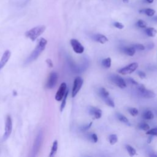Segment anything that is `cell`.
Here are the masks:
<instances>
[{
  "label": "cell",
  "mask_w": 157,
  "mask_h": 157,
  "mask_svg": "<svg viewBox=\"0 0 157 157\" xmlns=\"http://www.w3.org/2000/svg\"><path fill=\"white\" fill-rule=\"evenodd\" d=\"M47 44V41L45 39L44 37H42L39 39L38 41V44L36 46L33 52L30 54V55L26 58L25 64H28L31 63V62H33L35 61L41 54V53L44 50L46 45Z\"/></svg>",
  "instance_id": "cell-1"
},
{
  "label": "cell",
  "mask_w": 157,
  "mask_h": 157,
  "mask_svg": "<svg viewBox=\"0 0 157 157\" xmlns=\"http://www.w3.org/2000/svg\"><path fill=\"white\" fill-rule=\"evenodd\" d=\"M45 26L40 25L31 28L25 33V36L30 39L31 40L34 41L39 36H40L45 30Z\"/></svg>",
  "instance_id": "cell-2"
},
{
  "label": "cell",
  "mask_w": 157,
  "mask_h": 157,
  "mask_svg": "<svg viewBox=\"0 0 157 157\" xmlns=\"http://www.w3.org/2000/svg\"><path fill=\"white\" fill-rule=\"evenodd\" d=\"M43 139H44V133L42 130H40L38 132L34 141V144L31 150V155L32 156H36L37 155L39 150L40 149V147L43 142Z\"/></svg>",
  "instance_id": "cell-3"
},
{
  "label": "cell",
  "mask_w": 157,
  "mask_h": 157,
  "mask_svg": "<svg viewBox=\"0 0 157 157\" xmlns=\"http://www.w3.org/2000/svg\"><path fill=\"white\" fill-rule=\"evenodd\" d=\"M12 130V121L10 115H7L5 121V131L2 137V141H5L10 136Z\"/></svg>",
  "instance_id": "cell-4"
},
{
  "label": "cell",
  "mask_w": 157,
  "mask_h": 157,
  "mask_svg": "<svg viewBox=\"0 0 157 157\" xmlns=\"http://www.w3.org/2000/svg\"><path fill=\"white\" fill-rule=\"evenodd\" d=\"M58 75L56 72L53 71L50 72L48 77V79L45 85V87L48 89L53 88L56 85V83L58 82Z\"/></svg>",
  "instance_id": "cell-5"
},
{
  "label": "cell",
  "mask_w": 157,
  "mask_h": 157,
  "mask_svg": "<svg viewBox=\"0 0 157 157\" xmlns=\"http://www.w3.org/2000/svg\"><path fill=\"white\" fill-rule=\"evenodd\" d=\"M138 63L136 62L132 63L129 65L118 70V72L122 75H127L134 72L138 67Z\"/></svg>",
  "instance_id": "cell-6"
},
{
  "label": "cell",
  "mask_w": 157,
  "mask_h": 157,
  "mask_svg": "<svg viewBox=\"0 0 157 157\" xmlns=\"http://www.w3.org/2000/svg\"><path fill=\"white\" fill-rule=\"evenodd\" d=\"M83 83V80L80 77H76L74 81L72 90V97L74 98L76 96L78 92L81 89Z\"/></svg>",
  "instance_id": "cell-7"
},
{
  "label": "cell",
  "mask_w": 157,
  "mask_h": 157,
  "mask_svg": "<svg viewBox=\"0 0 157 157\" xmlns=\"http://www.w3.org/2000/svg\"><path fill=\"white\" fill-rule=\"evenodd\" d=\"M67 89V84L65 82H63L60 85L57 92L56 93V94L55 96V99L58 101H61L66 93Z\"/></svg>",
  "instance_id": "cell-8"
},
{
  "label": "cell",
  "mask_w": 157,
  "mask_h": 157,
  "mask_svg": "<svg viewBox=\"0 0 157 157\" xmlns=\"http://www.w3.org/2000/svg\"><path fill=\"white\" fill-rule=\"evenodd\" d=\"M71 45L72 47L73 50L78 54H81L84 52V47L81 44V43L77 40V39H72L70 41Z\"/></svg>",
  "instance_id": "cell-9"
},
{
  "label": "cell",
  "mask_w": 157,
  "mask_h": 157,
  "mask_svg": "<svg viewBox=\"0 0 157 157\" xmlns=\"http://www.w3.org/2000/svg\"><path fill=\"white\" fill-rule=\"evenodd\" d=\"M111 80L115 85L120 87V88H124L126 87V82L122 77H121L119 75H113L111 77Z\"/></svg>",
  "instance_id": "cell-10"
},
{
  "label": "cell",
  "mask_w": 157,
  "mask_h": 157,
  "mask_svg": "<svg viewBox=\"0 0 157 157\" xmlns=\"http://www.w3.org/2000/svg\"><path fill=\"white\" fill-rule=\"evenodd\" d=\"M10 55H11V53L9 50H6L2 54L1 58L0 59V71L4 67V66L6 64V63L9 61L10 57Z\"/></svg>",
  "instance_id": "cell-11"
},
{
  "label": "cell",
  "mask_w": 157,
  "mask_h": 157,
  "mask_svg": "<svg viewBox=\"0 0 157 157\" xmlns=\"http://www.w3.org/2000/svg\"><path fill=\"white\" fill-rule=\"evenodd\" d=\"M88 112L95 119H99L102 116V110L96 107H90L88 108Z\"/></svg>",
  "instance_id": "cell-12"
},
{
  "label": "cell",
  "mask_w": 157,
  "mask_h": 157,
  "mask_svg": "<svg viewBox=\"0 0 157 157\" xmlns=\"http://www.w3.org/2000/svg\"><path fill=\"white\" fill-rule=\"evenodd\" d=\"M93 39L94 40H96V42L101 43L102 44H105V42H107L108 41V39L106 36L101 34H94L93 37Z\"/></svg>",
  "instance_id": "cell-13"
},
{
  "label": "cell",
  "mask_w": 157,
  "mask_h": 157,
  "mask_svg": "<svg viewBox=\"0 0 157 157\" xmlns=\"http://www.w3.org/2000/svg\"><path fill=\"white\" fill-rule=\"evenodd\" d=\"M58 141L56 140H54L52 147V148H51L50 153L49 154V157H53L56 155L57 150H58Z\"/></svg>",
  "instance_id": "cell-14"
},
{
  "label": "cell",
  "mask_w": 157,
  "mask_h": 157,
  "mask_svg": "<svg viewBox=\"0 0 157 157\" xmlns=\"http://www.w3.org/2000/svg\"><path fill=\"white\" fill-rule=\"evenodd\" d=\"M136 48L134 46L131 47H125L124 48V52L128 56H132L135 53H136Z\"/></svg>",
  "instance_id": "cell-15"
},
{
  "label": "cell",
  "mask_w": 157,
  "mask_h": 157,
  "mask_svg": "<svg viewBox=\"0 0 157 157\" xmlns=\"http://www.w3.org/2000/svg\"><path fill=\"white\" fill-rule=\"evenodd\" d=\"M98 93L99 94V96L101 97V98L104 100L105 98H107V97L109 96V92L107 91V90L104 88H100L98 91Z\"/></svg>",
  "instance_id": "cell-16"
},
{
  "label": "cell",
  "mask_w": 157,
  "mask_h": 157,
  "mask_svg": "<svg viewBox=\"0 0 157 157\" xmlns=\"http://www.w3.org/2000/svg\"><path fill=\"white\" fill-rule=\"evenodd\" d=\"M145 32L147 36H148L149 37H155L157 33L156 29L152 27L147 28L145 30Z\"/></svg>",
  "instance_id": "cell-17"
},
{
  "label": "cell",
  "mask_w": 157,
  "mask_h": 157,
  "mask_svg": "<svg viewBox=\"0 0 157 157\" xmlns=\"http://www.w3.org/2000/svg\"><path fill=\"white\" fill-rule=\"evenodd\" d=\"M142 95L145 98H153L155 97V93L153 91L147 89L145 90L144 93L142 94Z\"/></svg>",
  "instance_id": "cell-18"
},
{
  "label": "cell",
  "mask_w": 157,
  "mask_h": 157,
  "mask_svg": "<svg viewBox=\"0 0 157 157\" xmlns=\"http://www.w3.org/2000/svg\"><path fill=\"white\" fill-rule=\"evenodd\" d=\"M139 12L140 13H144L145 14H146L148 17H152V16H153L155 15V10L152 9L148 8V9L140 10H139Z\"/></svg>",
  "instance_id": "cell-19"
},
{
  "label": "cell",
  "mask_w": 157,
  "mask_h": 157,
  "mask_svg": "<svg viewBox=\"0 0 157 157\" xmlns=\"http://www.w3.org/2000/svg\"><path fill=\"white\" fill-rule=\"evenodd\" d=\"M142 117L144 119L146 120H151L154 118V115L153 113L151 111V110H145L143 114H142Z\"/></svg>",
  "instance_id": "cell-20"
},
{
  "label": "cell",
  "mask_w": 157,
  "mask_h": 157,
  "mask_svg": "<svg viewBox=\"0 0 157 157\" xmlns=\"http://www.w3.org/2000/svg\"><path fill=\"white\" fill-rule=\"evenodd\" d=\"M126 150H127L128 153H129V156H134L136 155V150L132 146H131L129 145H126Z\"/></svg>",
  "instance_id": "cell-21"
},
{
  "label": "cell",
  "mask_w": 157,
  "mask_h": 157,
  "mask_svg": "<svg viewBox=\"0 0 157 157\" xmlns=\"http://www.w3.org/2000/svg\"><path fill=\"white\" fill-rule=\"evenodd\" d=\"M102 65L105 68H109L111 66V58L108 57L102 61Z\"/></svg>",
  "instance_id": "cell-22"
},
{
  "label": "cell",
  "mask_w": 157,
  "mask_h": 157,
  "mask_svg": "<svg viewBox=\"0 0 157 157\" xmlns=\"http://www.w3.org/2000/svg\"><path fill=\"white\" fill-rule=\"evenodd\" d=\"M68 93H69V89L67 88V91H66V93L64 95V96L63 97V99H62V102H61V104L60 105V111L62 112L64 109V108L65 107V105H66V99H67V95H68Z\"/></svg>",
  "instance_id": "cell-23"
},
{
  "label": "cell",
  "mask_w": 157,
  "mask_h": 157,
  "mask_svg": "<svg viewBox=\"0 0 157 157\" xmlns=\"http://www.w3.org/2000/svg\"><path fill=\"white\" fill-rule=\"evenodd\" d=\"M109 141L111 145L115 144L118 141V137L116 134H110L109 136Z\"/></svg>",
  "instance_id": "cell-24"
},
{
  "label": "cell",
  "mask_w": 157,
  "mask_h": 157,
  "mask_svg": "<svg viewBox=\"0 0 157 157\" xmlns=\"http://www.w3.org/2000/svg\"><path fill=\"white\" fill-rule=\"evenodd\" d=\"M117 117H118V120L120 121H121V122H123L124 123H126L127 124H129V120H128V119L124 115H123L122 114H120V113H118L117 115Z\"/></svg>",
  "instance_id": "cell-25"
},
{
  "label": "cell",
  "mask_w": 157,
  "mask_h": 157,
  "mask_svg": "<svg viewBox=\"0 0 157 157\" xmlns=\"http://www.w3.org/2000/svg\"><path fill=\"white\" fill-rule=\"evenodd\" d=\"M104 101L107 105H109L111 107H113V108L115 107V103H114L113 101L109 96L107 97V98H105V99H104Z\"/></svg>",
  "instance_id": "cell-26"
},
{
  "label": "cell",
  "mask_w": 157,
  "mask_h": 157,
  "mask_svg": "<svg viewBox=\"0 0 157 157\" xmlns=\"http://www.w3.org/2000/svg\"><path fill=\"white\" fill-rule=\"evenodd\" d=\"M88 138L90 139V140H91V142H93L94 143H96L98 142V136L94 133H92V134H88Z\"/></svg>",
  "instance_id": "cell-27"
},
{
  "label": "cell",
  "mask_w": 157,
  "mask_h": 157,
  "mask_svg": "<svg viewBox=\"0 0 157 157\" xmlns=\"http://www.w3.org/2000/svg\"><path fill=\"white\" fill-rule=\"evenodd\" d=\"M139 128L140 129H142L144 131H148L150 129V126L148 124L146 123H141L139 124Z\"/></svg>",
  "instance_id": "cell-28"
},
{
  "label": "cell",
  "mask_w": 157,
  "mask_h": 157,
  "mask_svg": "<svg viewBox=\"0 0 157 157\" xmlns=\"http://www.w3.org/2000/svg\"><path fill=\"white\" fill-rule=\"evenodd\" d=\"M137 25L141 28H145L147 26V23L142 20H139L137 22Z\"/></svg>",
  "instance_id": "cell-29"
},
{
  "label": "cell",
  "mask_w": 157,
  "mask_h": 157,
  "mask_svg": "<svg viewBox=\"0 0 157 157\" xmlns=\"http://www.w3.org/2000/svg\"><path fill=\"white\" fill-rule=\"evenodd\" d=\"M128 111L129 113L133 117L137 116L139 113V110L136 108H130L128 109Z\"/></svg>",
  "instance_id": "cell-30"
},
{
  "label": "cell",
  "mask_w": 157,
  "mask_h": 157,
  "mask_svg": "<svg viewBox=\"0 0 157 157\" xmlns=\"http://www.w3.org/2000/svg\"><path fill=\"white\" fill-rule=\"evenodd\" d=\"M146 134H148L151 136H157V127L147 131Z\"/></svg>",
  "instance_id": "cell-31"
},
{
  "label": "cell",
  "mask_w": 157,
  "mask_h": 157,
  "mask_svg": "<svg viewBox=\"0 0 157 157\" xmlns=\"http://www.w3.org/2000/svg\"><path fill=\"white\" fill-rule=\"evenodd\" d=\"M91 125H92V122H90V123H89V124H88L82 126L79 128V129H80V131H86V130H88V129H90V128L91 126Z\"/></svg>",
  "instance_id": "cell-32"
},
{
  "label": "cell",
  "mask_w": 157,
  "mask_h": 157,
  "mask_svg": "<svg viewBox=\"0 0 157 157\" xmlns=\"http://www.w3.org/2000/svg\"><path fill=\"white\" fill-rule=\"evenodd\" d=\"M136 49H137L139 50H145V46L140 44H136L133 45Z\"/></svg>",
  "instance_id": "cell-33"
},
{
  "label": "cell",
  "mask_w": 157,
  "mask_h": 157,
  "mask_svg": "<svg viewBox=\"0 0 157 157\" xmlns=\"http://www.w3.org/2000/svg\"><path fill=\"white\" fill-rule=\"evenodd\" d=\"M113 26H114L115 28H118V29H123V28H124V25H123L121 23L118 22V21L115 22V23H113Z\"/></svg>",
  "instance_id": "cell-34"
},
{
  "label": "cell",
  "mask_w": 157,
  "mask_h": 157,
  "mask_svg": "<svg viewBox=\"0 0 157 157\" xmlns=\"http://www.w3.org/2000/svg\"><path fill=\"white\" fill-rule=\"evenodd\" d=\"M138 90L139 91V92L141 93V94H142L143 93H144V91H145V90H146V88H145V86L144 85H139L138 84Z\"/></svg>",
  "instance_id": "cell-35"
},
{
  "label": "cell",
  "mask_w": 157,
  "mask_h": 157,
  "mask_svg": "<svg viewBox=\"0 0 157 157\" xmlns=\"http://www.w3.org/2000/svg\"><path fill=\"white\" fill-rule=\"evenodd\" d=\"M137 74L141 78H144L146 77V74L143 71H139L137 72Z\"/></svg>",
  "instance_id": "cell-36"
},
{
  "label": "cell",
  "mask_w": 157,
  "mask_h": 157,
  "mask_svg": "<svg viewBox=\"0 0 157 157\" xmlns=\"http://www.w3.org/2000/svg\"><path fill=\"white\" fill-rule=\"evenodd\" d=\"M45 61H46V63H47V65L49 67H53V62L50 59H46Z\"/></svg>",
  "instance_id": "cell-37"
},
{
  "label": "cell",
  "mask_w": 157,
  "mask_h": 157,
  "mask_svg": "<svg viewBox=\"0 0 157 157\" xmlns=\"http://www.w3.org/2000/svg\"><path fill=\"white\" fill-rule=\"evenodd\" d=\"M129 82H130L132 84H133V85H138V84H139L136 81H135L134 79H132V78H129Z\"/></svg>",
  "instance_id": "cell-38"
},
{
  "label": "cell",
  "mask_w": 157,
  "mask_h": 157,
  "mask_svg": "<svg viewBox=\"0 0 157 157\" xmlns=\"http://www.w3.org/2000/svg\"><path fill=\"white\" fill-rule=\"evenodd\" d=\"M147 2H148V3H149V4H151V3H153V1H154V0H145Z\"/></svg>",
  "instance_id": "cell-39"
},
{
  "label": "cell",
  "mask_w": 157,
  "mask_h": 157,
  "mask_svg": "<svg viewBox=\"0 0 157 157\" xmlns=\"http://www.w3.org/2000/svg\"><path fill=\"white\" fill-rule=\"evenodd\" d=\"M149 156H155V157H157V154H150Z\"/></svg>",
  "instance_id": "cell-40"
},
{
  "label": "cell",
  "mask_w": 157,
  "mask_h": 157,
  "mask_svg": "<svg viewBox=\"0 0 157 157\" xmlns=\"http://www.w3.org/2000/svg\"><path fill=\"white\" fill-rule=\"evenodd\" d=\"M151 139H152V137H149L148 140V143H150V142H151Z\"/></svg>",
  "instance_id": "cell-41"
},
{
  "label": "cell",
  "mask_w": 157,
  "mask_h": 157,
  "mask_svg": "<svg viewBox=\"0 0 157 157\" xmlns=\"http://www.w3.org/2000/svg\"><path fill=\"white\" fill-rule=\"evenodd\" d=\"M123 1L124 3H128V2H129V0H123Z\"/></svg>",
  "instance_id": "cell-42"
},
{
  "label": "cell",
  "mask_w": 157,
  "mask_h": 157,
  "mask_svg": "<svg viewBox=\"0 0 157 157\" xmlns=\"http://www.w3.org/2000/svg\"><path fill=\"white\" fill-rule=\"evenodd\" d=\"M156 21H157V17H156Z\"/></svg>",
  "instance_id": "cell-43"
}]
</instances>
